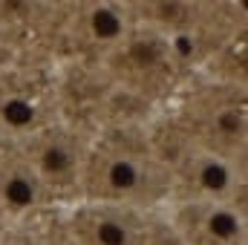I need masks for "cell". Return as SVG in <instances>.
Returning a JSON list of instances; mask_svg holds the SVG:
<instances>
[{
    "instance_id": "1",
    "label": "cell",
    "mask_w": 248,
    "mask_h": 245,
    "mask_svg": "<svg viewBox=\"0 0 248 245\" xmlns=\"http://www.w3.org/2000/svg\"><path fill=\"white\" fill-rule=\"evenodd\" d=\"M122 29H124V23H122V15L119 12H113L107 6H101V9L93 12V32H95V38L113 41V38L122 35Z\"/></svg>"
},
{
    "instance_id": "2",
    "label": "cell",
    "mask_w": 248,
    "mask_h": 245,
    "mask_svg": "<svg viewBox=\"0 0 248 245\" xmlns=\"http://www.w3.org/2000/svg\"><path fill=\"white\" fill-rule=\"evenodd\" d=\"M3 196H6V202L9 205H17V208H23V205H32L35 202V184L29 182L26 176H12L6 187H3Z\"/></svg>"
},
{
    "instance_id": "3",
    "label": "cell",
    "mask_w": 248,
    "mask_h": 245,
    "mask_svg": "<svg viewBox=\"0 0 248 245\" xmlns=\"http://www.w3.org/2000/svg\"><path fill=\"white\" fill-rule=\"evenodd\" d=\"M208 231L214 237H219V240H234L240 234V219L231 211H214L208 216Z\"/></svg>"
},
{
    "instance_id": "4",
    "label": "cell",
    "mask_w": 248,
    "mask_h": 245,
    "mask_svg": "<svg viewBox=\"0 0 248 245\" xmlns=\"http://www.w3.org/2000/svg\"><path fill=\"white\" fill-rule=\"evenodd\" d=\"M141 179V173H139V168L130 162V159H119V162H113V168H110V184L116 187V190H133L136 184Z\"/></svg>"
},
{
    "instance_id": "5",
    "label": "cell",
    "mask_w": 248,
    "mask_h": 245,
    "mask_svg": "<svg viewBox=\"0 0 248 245\" xmlns=\"http://www.w3.org/2000/svg\"><path fill=\"white\" fill-rule=\"evenodd\" d=\"M3 119L12 124V127H26V124L35 119V107L23 98H12L3 104Z\"/></svg>"
},
{
    "instance_id": "6",
    "label": "cell",
    "mask_w": 248,
    "mask_h": 245,
    "mask_svg": "<svg viewBox=\"0 0 248 245\" xmlns=\"http://www.w3.org/2000/svg\"><path fill=\"white\" fill-rule=\"evenodd\" d=\"M98 243L101 245H130V231L124 222H116V219H104L95 231Z\"/></svg>"
},
{
    "instance_id": "7",
    "label": "cell",
    "mask_w": 248,
    "mask_h": 245,
    "mask_svg": "<svg viewBox=\"0 0 248 245\" xmlns=\"http://www.w3.org/2000/svg\"><path fill=\"white\" fill-rule=\"evenodd\" d=\"M228 182H231V173H228L225 165H219V162H208V165L202 168V184H205L208 190L219 193V190L228 187Z\"/></svg>"
},
{
    "instance_id": "8",
    "label": "cell",
    "mask_w": 248,
    "mask_h": 245,
    "mask_svg": "<svg viewBox=\"0 0 248 245\" xmlns=\"http://www.w3.org/2000/svg\"><path fill=\"white\" fill-rule=\"evenodd\" d=\"M69 165H72V153H69L66 147H61V144L46 147V153H44V168H46L49 173H63Z\"/></svg>"
},
{
    "instance_id": "9",
    "label": "cell",
    "mask_w": 248,
    "mask_h": 245,
    "mask_svg": "<svg viewBox=\"0 0 248 245\" xmlns=\"http://www.w3.org/2000/svg\"><path fill=\"white\" fill-rule=\"evenodd\" d=\"M219 127H222L225 133H237V130H240V119H237V113H225V116L219 119Z\"/></svg>"
}]
</instances>
